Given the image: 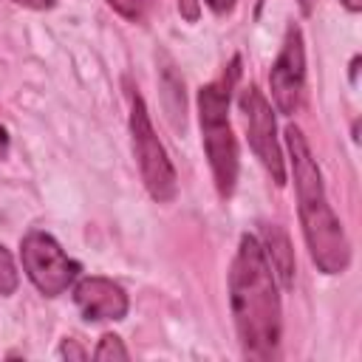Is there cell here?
I'll use <instances>...</instances> for the list:
<instances>
[{
	"mask_svg": "<svg viewBox=\"0 0 362 362\" xmlns=\"http://www.w3.org/2000/svg\"><path fill=\"white\" fill-rule=\"evenodd\" d=\"M8 156V133H6V127L0 124V158H6Z\"/></svg>",
	"mask_w": 362,
	"mask_h": 362,
	"instance_id": "cell-18",
	"label": "cell"
},
{
	"mask_svg": "<svg viewBox=\"0 0 362 362\" xmlns=\"http://www.w3.org/2000/svg\"><path fill=\"white\" fill-rule=\"evenodd\" d=\"M161 90H164V105H167V116L170 122L178 127H184V82L175 74V65L167 62L161 68Z\"/></svg>",
	"mask_w": 362,
	"mask_h": 362,
	"instance_id": "cell-10",
	"label": "cell"
},
{
	"mask_svg": "<svg viewBox=\"0 0 362 362\" xmlns=\"http://www.w3.org/2000/svg\"><path fill=\"white\" fill-rule=\"evenodd\" d=\"M59 356H62V359H85L88 351H85L76 339H62V345H59Z\"/></svg>",
	"mask_w": 362,
	"mask_h": 362,
	"instance_id": "cell-14",
	"label": "cell"
},
{
	"mask_svg": "<svg viewBox=\"0 0 362 362\" xmlns=\"http://www.w3.org/2000/svg\"><path fill=\"white\" fill-rule=\"evenodd\" d=\"M14 3L28 6V8H51L54 6V0H14Z\"/></svg>",
	"mask_w": 362,
	"mask_h": 362,
	"instance_id": "cell-17",
	"label": "cell"
},
{
	"mask_svg": "<svg viewBox=\"0 0 362 362\" xmlns=\"http://www.w3.org/2000/svg\"><path fill=\"white\" fill-rule=\"evenodd\" d=\"M130 354H127V348L122 345V339L116 337V334H105L102 339H99V345H96V351H93V359H99V362H107V359H127Z\"/></svg>",
	"mask_w": 362,
	"mask_h": 362,
	"instance_id": "cell-12",
	"label": "cell"
},
{
	"mask_svg": "<svg viewBox=\"0 0 362 362\" xmlns=\"http://www.w3.org/2000/svg\"><path fill=\"white\" fill-rule=\"evenodd\" d=\"M229 305L249 359H272L280 345V294L272 263L255 235H243L229 269Z\"/></svg>",
	"mask_w": 362,
	"mask_h": 362,
	"instance_id": "cell-1",
	"label": "cell"
},
{
	"mask_svg": "<svg viewBox=\"0 0 362 362\" xmlns=\"http://www.w3.org/2000/svg\"><path fill=\"white\" fill-rule=\"evenodd\" d=\"M107 6L130 23L144 20V11H147V0H107Z\"/></svg>",
	"mask_w": 362,
	"mask_h": 362,
	"instance_id": "cell-13",
	"label": "cell"
},
{
	"mask_svg": "<svg viewBox=\"0 0 362 362\" xmlns=\"http://www.w3.org/2000/svg\"><path fill=\"white\" fill-rule=\"evenodd\" d=\"M342 6H345L348 11H354V14H356V11L362 8V0H342Z\"/></svg>",
	"mask_w": 362,
	"mask_h": 362,
	"instance_id": "cell-19",
	"label": "cell"
},
{
	"mask_svg": "<svg viewBox=\"0 0 362 362\" xmlns=\"http://www.w3.org/2000/svg\"><path fill=\"white\" fill-rule=\"evenodd\" d=\"M243 122H246V136H249V147L255 150V156L260 158V164L266 167V173L272 175V181L277 187L286 184V164H283V153L277 144V124H274V113L269 99L257 90V85H246L238 96Z\"/></svg>",
	"mask_w": 362,
	"mask_h": 362,
	"instance_id": "cell-6",
	"label": "cell"
},
{
	"mask_svg": "<svg viewBox=\"0 0 362 362\" xmlns=\"http://www.w3.org/2000/svg\"><path fill=\"white\" fill-rule=\"evenodd\" d=\"M356 68H359V57L351 59V82H356Z\"/></svg>",
	"mask_w": 362,
	"mask_h": 362,
	"instance_id": "cell-21",
	"label": "cell"
},
{
	"mask_svg": "<svg viewBox=\"0 0 362 362\" xmlns=\"http://www.w3.org/2000/svg\"><path fill=\"white\" fill-rule=\"evenodd\" d=\"M297 3H300V11L303 14H311L314 11V0H297Z\"/></svg>",
	"mask_w": 362,
	"mask_h": 362,
	"instance_id": "cell-20",
	"label": "cell"
},
{
	"mask_svg": "<svg viewBox=\"0 0 362 362\" xmlns=\"http://www.w3.org/2000/svg\"><path fill=\"white\" fill-rule=\"evenodd\" d=\"M20 260L28 280L45 297L62 294L82 272V266L74 257H68L65 249L48 232H40V229H31L20 240Z\"/></svg>",
	"mask_w": 362,
	"mask_h": 362,
	"instance_id": "cell-5",
	"label": "cell"
},
{
	"mask_svg": "<svg viewBox=\"0 0 362 362\" xmlns=\"http://www.w3.org/2000/svg\"><path fill=\"white\" fill-rule=\"evenodd\" d=\"M240 76V57L235 54L229 59V65L223 68V74L204 85L198 90V116H201V133H204V150L209 158V170L215 178V189L218 195L226 201L235 192L238 184V141L229 124V99H232V88Z\"/></svg>",
	"mask_w": 362,
	"mask_h": 362,
	"instance_id": "cell-3",
	"label": "cell"
},
{
	"mask_svg": "<svg viewBox=\"0 0 362 362\" xmlns=\"http://www.w3.org/2000/svg\"><path fill=\"white\" fill-rule=\"evenodd\" d=\"M17 283H20V277H17L14 257H11V252L0 243V294H3V297L14 294V291H17Z\"/></svg>",
	"mask_w": 362,
	"mask_h": 362,
	"instance_id": "cell-11",
	"label": "cell"
},
{
	"mask_svg": "<svg viewBox=\"0 0 362 362\" xmlns=\"http://www.w3.org/2000/svg\"><path fill=\"white\" fill-rule=\"evenodd\" d=\"M269 263H272V272L274 277L280 280L283 288H291L294 286V249H291V240L288 235L283 232V226L277 223H266L263 226V240H260Z\"/></svg>",
	"mask_w": 362,
	"mask_h": 362,
	"instance_id": "cell-9",
	"label": "cell"
},
{
	"mask_svg": "<svg viewBox=\"0 0 362 362\" xmlns=\"http://www.w3.org/2000/svg\"><path fill=\"white\" fill-rule=\"evenodd\" d=\"M263 3H266V0H257V11H260V8H263Z\"/></svg>",
	"mask_w": 362,
	"mask_h": 362,
	"instance_id": "cell-22",
	"label": "cell"
},
{
	"mask_svg": "<svg viewBox=\"0 0 362 362\" xmlns=\"http://www.w3.org/2000/svg\"><path fill=\"white\" fill-rule=\"evenodd\" d=\"M124 90H127V102H130V139H133V153H136L141 181H144L153 201L170 204L178 195L175 167H173L164 144L158 141V136L153 130V122H150V113H147L141 93L130 85V79H124Z\"/></svg>",
	"mask_w": 362,
	"mask_h": 362,
	"instance_id": "cell-4",
	"label": "cell"
},
{
	"mask_svg": "<svg viewBox=\"0 0 362 362\" xmlns=\"http://www.w3.org/2000/svg\"><path fill=\"white\" fill-rule=\"evenodd\" d=\"M74 303L82 311L88 322H102V320H124L130 300L119 283L110 277H82L74 286Z\"/></svg>",
	"mask_w": 362,
	"mask_h": 362,
	"instance_id": "cell-8",
	"label": "cell"
},
{
	"mask_svg": "<svg viewBox=\"0 0 362 362\" xmlns=\"http://www.w3.org/2000/svg\"><path fill=\"white\" fill-rule=\"evenodd\" d=\"M178 11L187 23H198L201 17V0H178Z\"/></svg>",
	"mask_w": 362,
	"mask_h": 362,
	"instance_id": "cell-15",
	"label": "cell"
},
{
	"mask_svg": "<svg viewBox=\"0 0 362 362\" xmlns=\"http://www.w3.org/2000/svg\"><path fill=\"white\" fill-rule=\"evenodd\" d=\"M286 147L291 158L294 173V189H297V212L303 223V238L308 246L311 260L322 274H342L351 263V243L342 229V221L331 209L322 187V173L317 167V158L311 156V147L300 127H286Z\"/></svg>",
	"mask_w": 362,
	"mask_h": 362,
	"instance_id": "cell-2",
	"label": "cell"
},
{
	"mask_svg": "<svg viewBox=\"0 0 362 362\" xmlns=\"http://www.w3.org/2000/svg\"><path fill=\"white\" fill-rule=\"evenodd\" d=\"M269 90L272 102L280 113L291 116L303 107L305 99V48H303V31L300 25H288L280 54L269 71Z\"/></svg>",
	"mask_w": 362,
	"mask_h": 362,
	"instance_id": "cell-7",
	"label": "cell"
},
{
	"mask_svg": "<svg viewBox=\"0 0 362 362\" xmlns=\"http://www.w3.org/2000/svg\"><path fill=\"white\" fill-rule=\"evenodd\" d=\"M215 14H229L235 8V0H204Z\"/></svg>",
	"mask_w": 362,
	"mask_h": 362,
	"instance_id": "cell-16",
	"label": "cell"
}]
</instances>
